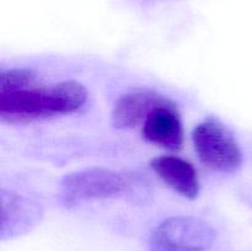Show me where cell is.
I'll list each match as a JSON object with an SVG mask.
<instances>
[{
	"mask_svg": "<svg viewBox=\"0 0 252 251\" xmlns=\"http://www.w3.org/2000/svg\"><path fill=\"white\" fill-rule=\"evenodd\" d=\"M80 94L69 80L46 89L37 81L9 90H0V118L11 125L65 116L76 112Z\"/></svg>",
	"mask_w": 252,
	"mask_h": 251,
	"instance_id": "1",
	"label": "cell"
},
{
	"mask_svg": "<svg viewBox=\"0 0 252 251\" xmlns=\"http://www.w3.org/2000/svg\"><path fill=\"white\" fill-rule=\"evenodd\" d=\"M194 150L203 165L214 171L231 174L240 169L243 152L228 127L217 120H206L192 133Z\"/></svg>",
	"mask_w": 252,
	"mask_h": 251,
	"instance_id": "2",
	"label": "cell"
},
{
	"mask_svg": "<svg viewBox=\"0 0 252 251\" xmlns=\"http://www.w3.org/2000/svg\"><path fill=\"white\" fill-rule=\"evenodd\" d=\"M216 231L194 217H171L153 229L150 251H206L213 245Z\"/></svg>",
	"mask_w": 252,
	"mask_h": 251,
	"instance_id": "3",
	"label": "cell"
},
{
	"mask_svg": "<svg viewBox=\"0 0 252 251\" xmlns=\"http://www.w3.org/2000/svg\"><path fill=\"white\" fill-rule=\"evenodd\" d=\"M127 187V180L118 172L93 167L64 177L61 186V199L66 206H75L84 201L118 197L126 192Z\"/></svg>",
	"mask_w": 252,
	"mask_h": 251,
	"instance_id": "4",
	"label": "cell"
},
{
	"mask_svg": "<svg viewBox=\"0 0 252 251\" xmlns=\"http://www.w3.org/2000/svg\"><path fill=\"white\" fill-rule=\"evenodd\" d=\"M143 137L147 142L169 150L181 149L184 127L174 102L157 107L145 118Z\"/></svg>",
	"mask_w": 252,
	"mask_h": 251,
	"instance_id": "5",
	"label": "cell"
},
{
	"mask_svg": "<svg viewBox=\"0 0 252 251\" xmlns=\"http://www.w3.org/2000/svg\"><path fill=\"white\" fill-rule=\"evenodd\" d=\"M170 98L153 90L132 91L121 96L112 110V125L118 129L134 128L157 107L171 103Z\"/></svg>",
	"mask_w": 252,
	"mask_h": 251,
	"instance_id": "6",
	"label": "cell"
},
{
	"mask_svg": "<svg viewBox=\"0 0 252 251\" xmlns=\"http://www.w3.org/2000/svg\"><path fill=\"white\" fill-rule=\"evenodd\" d=\"M2 219L0 236L2 240L22 235L39 221L42 209L31 199L14 192L1 191Z\"/></svg>",
	"mask_w": 252,
	"mask_h": 251,
	"instance_id": "7",
	"label": "cell"
},
{
	"mask_svg": "<svg viewBox=\"0 0 252 251\" xmlns=\"http://www.w3.org/2000/svg\"><path fill=\"white\" fill-rule=\"evenodd\" d=\"M155 174L176 193L187 199H194L199 194L198 172L187 160L175 155L154 157L150 162Z\"/></svg>",
	"mask_w": 252,
	"mask_h": 251,
	"instance_id": "8",
	"label": "cell"
}]
</instances>
